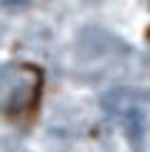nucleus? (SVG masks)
Masks as SVG:
<instances>
[{
	"label": "nucleus",
	"instance_id": "1",
	"mask_svg": "<svg viewBox=\"0 0 150 152\" xmlns=\"http://www.w3.org/2000/svg\"><path fill=\"white\" fill-rule=\"evenodd\" d=\"M116 44L118 39L101 27H84L76 37V52L81 59H99V56L108 54Z\"/></svg>",
	"mask_w": 150,
	"mask_h": 152
},
{
	"label": "nucleus",
	"instance_id": "3",
	"mask_svg": "<svg viewBox=\"0 0 150 152\" xmlns=\"http://www.w3.org/2000/svg\"><path fill=\"white\" fill-rule=\"evenodd\" d=\"M30 5V0H0V7L5 12H22Z\"/></svg>",
	"mask_w": 150,
	"mask_h": 152
},
{
	"label": "nucleus",
	"instance_id": "2",
	"mask_svg": "<svg viewBox=\"0 0 150 152\" xmlns=\"http://www.w3.org/2000/svg\"><path fill=\"white\" fill-rule=\"evenodd\" d=\"M123 132L126 137L130 140V145H133V150H143V140H145V113L140 110L138 106H130L126 108L123 113Z\"/></svg>",
	"mask_w": 150,
	"mask_h": 152
}]
</instances>
